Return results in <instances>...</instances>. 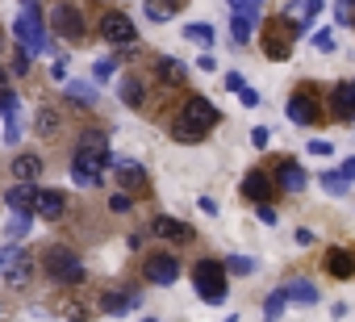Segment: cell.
Masks as SVG:
<instances>
[{"label": "cell", "instance_id": "1", "mask_svg": "<svg viewBox=\"0 0 355 322\" xmlns=\"http://www.w3.org/2000/svg\"><path fill=\"white\" fill-rule=\"evenodd\" d=\"M214 126H218V109H214V101H205V96H193V101L180 109V117H175L171 134L180 138V142H197V138H205Z\"/></svg>", "mask_w": 355, "mask_h": 322}, {"label": "cell", "instance_id": "2", "mask_svg": "<svg viewBox=\"0 0 355 322\" xmlns=\"http://www.w3.org/2000/svg\"><path fill=\"white\" fill-rule=\"evenodd\" d=\"M193 285H197V293L205 297V301H226V264H218V260H201L197 268H193Z\"/></svg>", "mask_w": 355, "mask_h": 322}, {"label": "cell", "instance_id": "3", "mask_svg": "<svg viewBox=\"0 0 355 322\" xmlns=\"http://www.w3.org/2000/svg\"><path fill=\"white\" fill-rule=\"evenodd\" d=\"M17 42H21L30 55L46 51V30H42V13H38L34 0H26V9L17 13Z\"/></svg>", "mask_w": 355, "mask_h": 322}, {"label": "cell", "instance_id": "4", "mask_svg": "<svg viewBox=\"0 0 355 322\" xmlns=\"http://www.w3.org/2000/svg\"><path fill=\"white\" fill-rule=\"evenodd\" d=\"M105 168H109V151L80 146L76 151V164H71V176H76V185H101L105 180Z\"/></svg>", "mask_w": 355, "mask_h": 322}, {"label": "cell", "instance_id": "5", "mask_svg": "<svg viewBox=\"0 0 355 322\" xmlns=\"http://www.w3.org/2000/svg\"><path fill=\"white\" fill-rule=\"evenodd\" d=\"M46 272H51V280H59V285H80V280H84V264H80V255L67 251V247H51V251H46Z\"/></svg>", "mask_w": 355, "mask_h": 322}, {"label": "cell", "instance_id": "6", "mask_svg": "<svg viewBox=\"0 0 355 322\" xmlns=\"http://www.w3.org/2000/svg\"><path fill=\"white\" fill-rule=\"evenodd\" d=\"M0 276H5L9 285H26L30 280V255L17 247V243H5V247H0Z\"/></svg>", "mask_w": 355, "mask_h": 322}, {"label": "cell", "instance_id": "7", "mask_svg": "<svg viewBox=\"0 0 355 322\" xmlns=\"http://www.w3.org/2000/svg\"><path fill=\"white\" fill-rule=\"evenodd\" d=\"M101 38L113 42V46H130V42H138L134 22H130L125 13H105V17H101Z\"/></svg>", "mask_w": 355, "mask_h": 322}, {"label": "cell", "instance_id": "8", "mask_svg": "<svg viewBox=\"0 0 355 322\" xmlns=\"http://www.w3.org/2000/svg\"><path fill=\"white\" fill-rule=\"evenodd\" d=\"M51 26H55V34H63V38H80V34H84V17H80L76 5H59V9L51 13Z\"/></svg>", "mask_w": 355, "mask_h": 322}, {"label": "cell", "instance_id": "9", "mask_svg": "<svg viewBox=\"0 0 355 322\" xmlns=\"http://www.w3.org/2000/svg\"><path fill=\"white\" fill-rule=\"evenodd\" d=\"M288 121H293V126H313V121H318V101H313V92H297V96L288 101Z\"/></svg>", "mask_w": 355, "mask_h": 322}, {"label": "cell", "instance_id": "10", "mask_svg": "<svg viewBox=\"0 0 355 322\" xmlns=\"http://www.w3.org/2000/svg\"><path fill=\"white\" fill-rule=\"evenodd\" d=\"M175 276H180V264H175L171 255H150V260H146V280H155V285H175Z\"/></svg>", "mask_w": 355, "mask_h": 322}, {"label": "cell", "instance_id": "11", "mask_svg": "<svg viewBox=\"0 0 355 322\" xmlns=\"http://www.w3.org/2000/svg\"><path fill=\"white\" fill-rule=\"evenodd\" d=\"M330 109L338 121H355V84H338L330 92Z\"/></svg>", "mask_w": 355, "mask_h": 322}, {"label": "cell", "instance_id": "12", "mask_svg": "<svg viewBox=\"0 0 355 322\" xmlns=\"http://www.w3.org/2000/svg\"><path fill=\"white\" fill-rule=\"evenodd\" d=\"M150 230H155L159 239H167V243H189V239H193V226L175 222V218H163V214H159V218L150 222Z\"/></svg>", "mask_w": 355, "mask_h": 322}, {"label": "cell", "instance_id": "13", "mask_svg": "<svg viewBox=\"0 0 355 322\" xmlns=\"http://www.w3.org/2000/svg\"><path fill=\"white\" fill-rule=\"evenodd\" d=\"M63 210H67V197H63V193H55V189L38 193V201H34V214H38V218H46V222L63 218Z\"/></svg>", "mask_w": 355, "mask_h": 322}, {"label": "cell", "instance_id": "14", "mask_svg": "<svg viewBox=\"0 0 355 322\" xmlns=\"http://www.w3.org/2000/svg\"><path fill=\"white\" fill-rule=\"evenodd\" d=\"M326 268H330L338 280H355V251H351V247H334V251L326 255Z\"/></svg>", "mask_w": 355, "mask_h": 322}, {"label": "cell", "instance_id": "15", "mask_svg": "<svg viewBox=\"0 0 355 322\" xmlns=\"http://www.w3.org/2000/svg\"><path fill=\"white\" fill-rule=\"evenodd\" d=\"M272 176L268 172H247V180H243V197H251V201H268L272 197Z\"/></svg>", "mask_w": 355, "mask_h": 322}, {"label": "cell", "instance_id": "16", "mask_svg": "<svg viewBox=\"0 0 355 322\" xmlns=\"http://www.w3.org/2000/svg\"><path fill=\"white\" fill-rule=\"evenodd\" d=\"M5 201L21 214V210H34V201H38V189H34V180H17L9 193H5Z\"/></svg>", "mask_w": 355, "mask_h": 322}, {"label": "cell", "instance_id": "17", "mask_svg": "<svg viewBox=\"0 0 355 322\" xmlns=\"http://www.w3.org/2000/svg\"><path fill=\"white\" fill-rule=\"evenodd\" d=\"M276 185H280L284 193H301V189L309 185V176H305V168H297V164H280V172H276Z\"/></svg>", "mask_w": 355, "mask_h": 322}, {"label": "cell", "instance_id": "18", "mask_svg": "<svg viewBox=\"0 0 355 322\" xmlns=\"http://www.w3.org/2000/svg\"><path fill=\"white\" fill-rule=\"evenodd\" d=\"M38 172H42V159H38V155H17V159H13V176H17V180H34Z\"/></svg>", "mask_w": 355, "mask_h": 322}, {"label": "cell", "instance_id": "19", "mask_svg": "<svg viewBox=\"0 0 355 322\" xmlns=\"http://www.w3.org/2000/svg\"><path fill=\"white\" fill-rule=\"evenodd\" d=\"M146 17H150L155 26L171 22V17H175V0H146Z\"/></svg>", "mask_w": 355, "mask_h": 322}, {"label": "cell", "instance_id": "20", "mask_svg": "<svg viewBox=\"0 0 355 322\" xmlns=\"http://www.w3.org/2000/svg\"><path fill=\"white\" fill-rule=\"evenodd\" d=\"M130 305H134V297H125V293H105V297H101V310L113 314V318L130 314Z\"/></svg>", "mask_w": 355, "mask_h": 322}, {"label": "cell", "instance_id": "21", "mask_svg": "<svg viewBox=\"0 0 355 322\" xmlns=\"http://www.w3.org/2000/svg\"><path fill=\"white\" fill-rule=\"evenodd\" d=\"M159 76H163V84H184V63L180 59H159Z\"/></svg>", "mask_w": 355, "mask_h": 322}, {"label": "cell", "instance_id": "22", "mask_svg": "<svg viewBox=\"0 0 355 322\" xmlns=\"http://www.w3.org/2000/svg\"><path fill=\"white\" fill-rule=\"evenodd\" d=\"M117 176H121L125 189H142V168L130 164V159H121V164H117Z\"/></svg>", "mask_w": 355, "mask_h": 322}, {"label": "cell", "instance_id": "23", "mask_svg": "<svg viewBox=\"0 0 355 322\" xmlns=\"http://www.w3.org/2000/svg\"><path fill=\"white\" fill-rule=\"evenodd\" d=\"M284 301H288V289H276V293L268 297V305H263V318H268V322H280V314H284Z\"/></svg>", "mask_w": 355, "mask_h": 322}, {"label": "cell", "instance_id": "24", "mask_svg": "<svg viewBox=\"0 0 355 322\" xmlns=\"http://www.w3.org/2000/svg\"><path fill=\"white\" fill-rule=\"evenodd\" d=\"M251 22L255 17H247V13H234V22H230V34H234V42L243 46V42H251Z\"/></svg>", "mask_w": 355, "mask_h": 322}, {"label": "cell", "instance_id": "25", "mask_svg": "<svg viewBox=\"0 0 355 322\" xmlns=\"http://www.w3.org/2000/svg\"><path fill=\"white\" fill-rule=\"evenodd\" d=\"M284 289H288V297H293V301H305V305H309V301H318V289H313L309 280H293V285H284Z\"/></svg>", "mask_w": 355, "mask_h": 322}, {"label": "cell", "instance_id": "26", "mask_svg": "<svg viewBox=\"0 0 355 322\" xmlns=\"http://www.w3.org/2000/svg\"><path fill=\"white\" fill-rule=\"evenodd\" d=\"M347 185H351V180H347V176H338V172H326V176H322V189H326L330 197H343V193H347Z\"/></svg>", "mask_w": 355, "mask_h": 322}, {"label": "cell", "instance_id": "27", "mask_svg": "<svg viewBox=\"0 0 355 322\" xmlns=\"http://www.w3.org/2000/svg\"><path fill=\"white\" fill-rule=\"evenodd\" d=\"M121 96H125L130 109H138V105H142V84H138V80H121Z\"/></svg>", "mask_w": 355, "mask_h": 322}, {"label": "cell", "instance_id": "28", "mask_svg": "<svg viewBox=\"0 0 355 322\" xmlns=\"http://www.w3.org/2000/svg\"><path fill=\"white\" fill-rule=\"evenodd\" d=\"M55 130H59V113H55V109H42V113H38V134L51 138Z\"/></svg>", "mask_w": 355, "mask_h": 322}, {"label": "cell", "instance_id": "29", "mask_svg": "<svg viewBox=\"0 0 355 322\" xmlns=\"http://www.w3.org/2000/svg\"><path fill=\"white\" fill-rule=\"evenodd\" d=\"M184 38H189V42L209 46V42H214V26H189V30H184Z\"/></svg>", "mask_w": 355, "mask_h": 322}, {"label": "cell", "instance_id": "30", "mask_svg": "<svg viewBox=\"0 0 355 322\" xmlns=\"http://www.w3.org/2000/svg\"><path fill=\"white\" fill-rule=\"evenodd\" d=\"M226 272L247 276V272H255V260H247V255H230V260H226Z\"/></svg>", "mask_w": 355, "mask_h": 322}, {"label": "cell", "instance_id": "31", "mask_svg": "<svg viewBox=\"0 0 355 322\" xmlns=\"http://www.w3.org/2000/svg\"><path fill=\"white\" fill-rule=\"evenodd\" d=\"M334 17H338V26H355V0H338Z\"/></svg>", "mask_w": 355, "mask_h": 322}, {"label": "cell", "instance_id": "32", "mask_svg": "<svg viewBox=\"0 0 355 322\" xmlns=\"http://www.w3.org/2000/svg\"><path fill=\"white\" fill-rule=\"evenodd\" d=\"M263 51H268V59H288V42L272 38V30H268V42H263Z\"/></svg>", "mask_w": 355, "mask_h": 322}, {"label": "cell", "instance_id": "33", "mask_svg": "<svg viewBox=\"0 0 355 322\" xmlns=\"http://www.w3.org/2000/svg\"><path fill=\"white\" fill-rule=\"evenodd\" d=\"M234 5V13H247V17H255L259 9H263V0H230Z\"/></svg>", "mask_w": 355, "mask_h": 322}, {"label": "cell", "instance_id": "34", "mask_svg": "<svg viewBox=\"0 0 355 322\" xmlns=\"http://www.w3.org/2000/svg\"><path fill=\"white\" fill-rule=\"evenodd\" d=\"M80 146H92V151H109V142H105V134H101V130L84 134V138H80Z\"/></svg>", "mask_w": 355, "mask_h": 322}, {"label": "cell", "instance_id": "35", "mask_svg": "<svg viewBox=\"0 0 355 322\" xmlns=\"http://www.w3.org/2000/svg\"><path fill=\"white\" fill-rule=\"evenodd\" d=\"M313 46L330 55V51H334V34H330V30H318V34H313Z\"/></svg>", "mask_w": 355, "mask_h": 322}, {"label": "cell", "instance_id": "36", "mask_svg": "<svg viewBox=\"0 0 355 322\" xmlns=\"http://www.w3.org/2000/svg\"><path fill=\"white\" fill-rule=\"evenodd\" d=\"M13 71H17V76L30 71V51H26V46H17V55H13Z\"/></svg>", "mask_w": 355, "mask_h": 322}, {"label": "cell", "instance_id": "37", "mask_svg": "<svg viewBox=\"0 0 355 322\" xmlns=\"http://www.w3.org/2000/svg\"><path fill=\"white\" fill-rule=\"evenodd\" d=\"M309 155H322V159H326V155H334V142H326V138H313V142H309Z\"/></svg>", "mask_w": 355, "mask_h": 322}, {"label": "cell", "instance_id": "38", "mask_svg": "<svg viewBox=\"0 0 355 322\" xmlns=\"http://www.w3.org/2000/svg\"><path fill=\"white\" fill-rule=\"evenodd\" d=\"M259 222H263V226H276V222H280V214H276L268 201H259Z\"/></svg>", "mask_w": 355, "mask_h": 322}, {"label": "cell", "instance_id": "39", "mask_svg": "<svg viewBox=\"0 0 355 322\" xmlns=\"http://www.w3.org/2000/svg\"><path fill=\"white\" fill-rule=\"evenodd\" d=\"M26 230H30V214H17V218L9 222V235L17 239V235H26Z\"/></svg>", "mask_w": 355, "mask_h": 322}, {"label": "cell", "instance_id": "40", "mask_svg": "<svg viewBox=\"0 0 355 322\" xmlns=\"http://www.w3.org/2000/svg\"><path fill=\"white\" fill-rule=\"evenodd\" d=\"M71 96H80V101H88V105L96 101V92H92V88H84V84H71Z\"/></svg>", "mask_w": 355, "mask_h": 322}, {"label": "cell", "instance_id": "41", "mask_svg": "<svg viewBox=\"0 0 355 322\" xmlns=\"http://www.w3.org/2000/svg\"><path fill=\"white\" fill-rule=\"evenodd\" d=\"M268 138H272L268 126H255V130H251V142H255V146H268Z\"/></svg>", "mask_w": 355, "mask_h": 322}, {"label": "cell", "instance_id": "42", "mask_svg": "<svg viewBox=\"0 0 355 322\" xmlns=\"http://www.w3.org/2000/svg\"><path fill=\"white\" fill-rule=\"evenodd\" d=\"M109 210H113V214H125V210H130V197H125V193H117V197L109 201Z\"/></svg>", "mask_w": 355, "mask_h": 322}, {"label": "cell", "instance_id": "43", "mask_svg": "<svg viewBox=\"0 0 355 322\" xmlns=\"http://www.w3.org/2000/svg\"><path fill=\"white\" fill-rule=\"evenodd\" d=\"M226 88H230V92H243L247 84H243V76H239V71H230V76H226Z\"/></svg>", "mask_w": 355, "mask_h": 322}, {"label": "cell", "instance_id": "44", "mask_svg": "<svg viewBox=\"0 0 355 322\" xmlns=\"http://www.w3.org/2000/svg\"><path fill=\"white\" fill-rule=\"evenodd\" d=\"M109 76H113V63H109V59H105V63H96V80H109Z\"/></svg>", "mask_w": 355, "mask_h": 322}, {"label": "cell", "instance_id": "45", "mask_svg": "<svg viewBox=\"0 0 355 322\" xmlns=\"http://www.w3.org/2000/svg\"><path fill=\"white\" fill-rule=\"evenodd\" d=\"M239 96H243V105H259V92H255V88H243Z\"/></svg>", "mask_w": 355, "mask_h": 322}, {"label": "cell", "instance_id": "46", "mask_svg": "<svg viewBox=\"0 0 355 322\" xmlns=\"http://www.w3.org/2000/svg\"><path fill=\"white\" fill-rule=\"evenodd\" d=\"M318 9H322V0H305V17H309V22L318 17Z\"/></svg>", "mask_w": 355, "mask_h": 322}, {"label": "cell", "instance_id": "47", "mask_svg": "<svg viewBox=\"0 0 355 322\" xmlns=\"http://www.w3.org/2000/svg\"><path fill=\"white\" fill-rule=\"evenodd\" d=\"M343 176H347V180H355V159H347V164H343Z\"/></svg>", "mask_w": 355, "mask_h": 322}, {"label": "cell", "instance_id": "48", "mask_svg": "<svg viewBox=\"0 0 355 322\" xmlns=\"http://www.w3.org/2000/svg\"><path fill=\"white\" fill-rule=\"evenodd\" d=\"M5 96H13V92H9V84H5V71H0V101H5Z\"/></svg>", "mask_w": 355, "mask_h": 322}, {"label": "cell", "instance_id": "49", "mask_svg": "<svg viewBox=\"0 0 355 322\" xmlns=\"http://www.w3.org/2000/svg\"><path fill=\"white\" fill-rule=\"evenodd\" d=\"M146 322H155V318H146Z\"/></svg>", "mask_w": 355, "mask_h": 322}]
</instances>
